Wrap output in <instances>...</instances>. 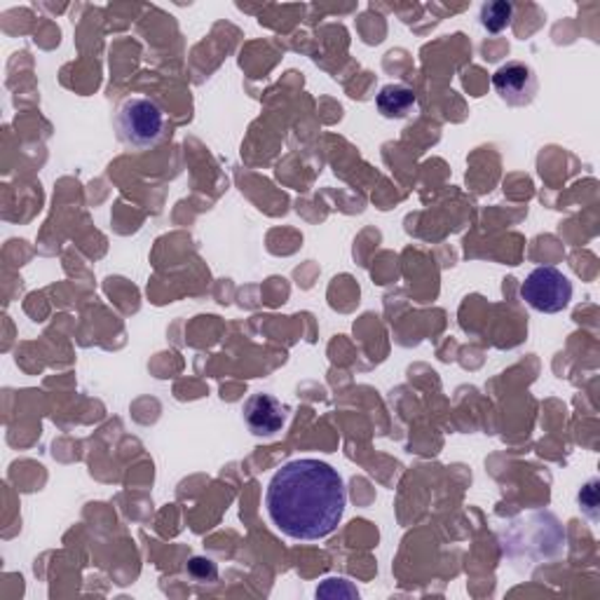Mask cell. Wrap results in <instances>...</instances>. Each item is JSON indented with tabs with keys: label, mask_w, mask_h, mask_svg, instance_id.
I'll return each instance as SVG.
<instances>
[{
	"label": "cell",
	"mask_w": 600,
	"mask_h": 600,
	"mask_svg": "<svg viewBox=\"0 0 600 600\" xmlns=\"http://www.w3.org/2000/svg\"><path fill=\"white\" fill-rule=\"evenodd\" d=\"M493 87L509 106H528L537 94L535 71L523 62H509L495 71Z\"/></svg>",
	"instance_id": "4"
},
{
	"label": "cell",
	"mask_w": 600,
	"mask_h": 600,
	"mask_svg": "<svg viewBox=\"0 0 600 600\" xmlns=\"http://www.w3.org/2000/svg\"><path fill=\"white\" fill-rule=\"evenodd\" d=\"M115 127L125 143L135 149H153L167 137V118L153 99L137 97L120 106Z\"/></svg>",
	"instance_id": "2"
},
{
	"label": "cell",
	"mask_w": 600,
	"mask_h": 600,
	"mask_svg": "<svg viewBox=\"0 0 600 600\" xmlns=\"http://www.w3.org/2000/svg\"><path fill=\"white\" fill-rule=\"evenodd\" d=\"M521 296L528 303L533 310L556 315L565 310L573 301V284L559 268H535L521 286Z\"/></svg>",
	"instance_id": "3"
},
{
	"label": "cell",
	"mask_w": 600,
	"mask_h": 600,
	"mask_svg": "<svg viewBox=\"0 0 600 600\" xmlns=\"http://www.w3.org/2000/svg\"><path fill=\"white\" fill-rule=\"evenodd\" d=\"M345 483L331 464L303 458L284 464L266 490L270 521L291 539H324L345 514Z\"/></svg>",
	"instance_id": "1"
},
{
	"label": "cell",
	"mask_w": 600,
	"mask_h": 600,
	"mask_svg": "<svg viewBox=\"0 0 600 600\" xmlns=\"http://www.w3.org/2000/svg\"><path fill=\"white\" fill-rule=\"evenodd\" d=\"M514 17V5L497 0V3H486L481 8V26L490 34H502Z\"/></svg>",
	"instance_id": "7"
},
{
	"label": "cell",
	"mask_w": 600,
	"mask_h": 600,
	"mask_svg": "<svg viewBox=\"0 0 600 600\" xmlns=\"http://www.w3.org/2000/svg\"><path fill=\"white\" fill-rule=\"evenodd\" d=\"M244 422L252 434L256 436H275L277 432H282L286 424V411L284 406L277 401L272 394H254L248 397L244 408Z\"/></svg>",
	"instance_id": "5"
},
{
	"label": "cell",
	"mask_w": 600,
	"mask_h": 600,
	"mask_svg": "<svg viewBox=\"0 0 600 600\" xmlns=\"http://www.w3.org/2000/svg\"><path fill=\"white\" fill-rule=\"evenodd\" d=\"M375 106L383 118L390 120H404L411 115L418 106L416 92L406 85H385L375 97Z\"/></svg>",
	"instance_id": "6"
},
{
	"label": "cell",
	"mask_w": 600,
	"mask_h": 600,
	"mask_svg": "<svg viewBox=\"0 0 600 600\" xmlns=\"http://www.w3.org/2000/svg\"><path fill=\"white\" fill-rule=\"evenodd\" d=\"M317 596H321V598H359V591L347 579L333 577V579H327L324 584H321V587L317 589Z\"/></svg>",
	"instance_id": "8"
},
{
	"label": "cell",
	"mask_w": 600,
	"mask_h": 600,
	"mask_svg": "<svg viewBox=\"0 0 600 600\" xmlns=\"http://www.w3.org/2000/svg\"><path fill=\"white\" fill-rule=\"evenodd\" d=\"M188 573L197 582H212L218 577V567L212 559H202V556H195V559H190V563H188Z\"/></svg>",
	"instance_id": "9"
}]
</instances>
